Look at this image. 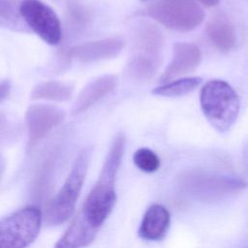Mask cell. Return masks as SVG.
Returning a JSON list of instances; mask_svg holds the SVG:
<instances>
[{
  "instance_id": "11",
  "label": "cell",
  "mask_w": 248,
  "mask_h": 248,
  "mask_svg": "<svg viewBox=\"0 0 248 248\" xmlns=\"http://www.w3.org/2000/svg\"><path fill=\"white\" fill-rule=\"evenodd\" d=\"M134 54L152 59L161 64L164 38L161 31L149 22H140L135 30Z\"/></svg>"
},
{
  "instance_id": "7",
  "label": "cell",
  "mask_w": 248,
  "mask_h": 248,
  "mask_svg": "<svg viewBox=\"0 0 248 248\" xmlns=\"http://www.w3.org/2000/svg\"><path fill=\"white\" fill-rule=\"evenodd\" d=\"M181 186L194 196L211 198L242 190L246 187V183L238 178L230 176L191 172L182 177Z\"/></svg>"
},
{
  "instance_id": "2",
  "label": "cell",
  "mask_w": 248,
  "mask_h": 248,
  "mask_svg": "<svg viewBox=\"0 0 248 248\" xmlns=\"http://www.w3.org/2000/svg\"><path fill=\"white\" fill-rule=\"evenodd\" d=\"M202 113L218 132H227L235 122L240 101L235 90L226 81L213 79L206 82L200 93Z\"/></svg>"
},
{
  "instance_id": "21",
  "label": "cell",
  "mask_w": 248,
  "mask_h": 248,
  "mask_svg": "<svg viewBox=\"0 0 248 248\" xmlns=\"http://www.w3.org/2000/svg\"><path fill=\"white\" fill-rule=\"evenodd\" d=\"M11 91V83L8 79L2 80L0 82V102L4 101Z\"/></svg>"
},
{
  "instance_id": "6",
  "label": "cell",
  "mask_w": 248,
  "mask_h": 248,
  "mask_svg": "<svg viewBox=\"0 0 248 248\" xmlns=\"http://www.w3.org/2000/svg\"><path fill=\"white\" fill-rule=\"evenodd\" d=\"M19 10L27 27L43 41L51 46L60 43L62 37L60 20L55 12L40 0H23Z\"/></svg>"
},
{
  "instance_id": "18",
  "label": "cell",
  "mask_w": 248,
  "mask_h": 248,
  "mask_svg": "<svg viewBox=\"0 0 248 248\" xmlns=\"http://www.w3.org/2000/svg\"><path fill=\"white\" fill-rule=\"evenodd\" d=\"M20 2L17 0H0V27L14 30H25L27 25L24 22L20 10Z\"/></svg>"
},
{
  "instance_id": "15",
  "label": "cell",
  "mask_w": 248,
  "mask_h": 248,
  "mask_svg": "<svg viewBox=\"0 0 248 248\" xmlns=\"http://www.w3.org/2000/svg\"><path fill=\"white\" fill-rule=\"evenodd\" d=\"M98 231L99 230L93 228L79 214H78L72 225L56 242L55 247L78 248L87 246L95 239Z\"/></svg>"
},
{
  "instance_id": "10",
  "label": "cell",
  "mask_w": 248,
  "mask_h": 248,
  "mask_svg": "<svg viewBox=\"0 0 248 248\" xmlns=\"http://www.w3.org/2000/svg\"><path fill=\"white\" fill-rule=\"evenodd\" d=\"M202 59L200 48L191 43H176L173 46V55L170 63L160 78V82L170 79L192 72L198 67Z\"/></svg>"
},
{
  "instance_id": "17",
  "label": "cell",
  "mask_w": 248,
  "mask_h": 248,
  "mask_svg": "<svg viewBox=\"0 0 248 248\" xmlns=\"http://www.w3.org/2000/svg\"><path fill=\"white\" fill-rule=\"evenodd\" d=\"M202 79L199 77L181 78L175 80L164 82L152 90L153 95L162 97H180L195 90Z\"/></svg>"
},
{
  "instance_id": "4",
  "label": "cell",
  "mask_w": 248,
  "mask_h": 248,
  "mask_svg": "<svg viewBox=\"0 0 248 248\" xmlns=\"http://www.w3.org/2000/svg\"><path fill=\"white\" fill-rule=\"evenodd\" d=\"M42 212L34 205L16 210L0 220V248H23L38 236Z\"/></svg>"
},
{
  "instance_id": "19",
  "label": "cell",
  "mask_w": 248,
  "mask_h": 248,
  "mask_svg": "<svg viewBox=\"0 0 248 248\" xmlns=\"http://www.w3.org/2000/svg\"><path fill=\"white\" fill-rule=\"evenodd\" d=\"M135 165L144 172H154L160 167V159L152 150L141 147L139 148L133 156Z\"/></svg>"
},
{
  "instance_id": "13",
  "label": "cell",
  "mask_w": 248,
  "mask_h": 248,
  "mask_svg": "<svg viewBox=\"0 0 248 248\" xmlns=\"http://www.w3.org/2000/svg\"><path fill=\"white\" fill-rule=\"evenodd\" d=\"M170 212L161 204L151 205L145 212L139 229V235L145 240L155 241L163 238L169 229Z\"/></svg>"
},
{
  "instance_id": "5",
  "label": "cell",
  "mask_w": 248,
  "mask_h": 248,
  "mask_svg": "<svg viewBox=\"0 0 248 248\" xmlns=\"http://www.w3.org/2000/svg\"><path fill=\"white\" fill-rule=\"evenodd\" d=\"M147 15L165 27L180 32L195 29L205 16L194 0H159L148 7Z\"/></svg>"
},
{
  "instance_id": "20",
  "label": "cell",
  "mask_w": 248,
  "mask_h": 248,
  "mask_svg": "<svg viewBox=\"0 0 248 248\" xmlns=\"http://www.w3.org/2000/svg\"><path fill=\"white\" fill-rule=\"evenodd\" d=\"M13 125L7 118V116L0 112V147L10 141L13 136Z\"/></svg>"
},
{
  "instance_id": "8",
  "label": "cell",
  "mask_w": 248,
  "mask_h": 248,
  "mask_svg": "<svg viewBox=\"0 0 248 248\" xmlns=\"http://www.w3.org/2000/svg\"><path fill=\"white\" fill-rule=\"evenodd\" d=\"M64 118L65 112L58 107L48 104L31 105L25 112L28 146L35 145L50 130L59 125Z\"/></svg>"
},
{
  "instance_id": "12",
  "label": "cell",
  "mask_w": 248,
  "mask_h": 248,
  "mask_svg": "<svg viewBox=\"0 0 248 248\" xmlns=\"http://www.w3.org/2000/svg\"><path fill=\"white\" fill-rule=\"evenodd\" d=\"M117 83L118 78L114 75H105L91 80L78 95L72 108V114L76 115L90 108L102 98L113 91Z\"/></svg>"
},
{
  "instance_id": "16",
  "label": "cell",
  "mask_w": 248,
  "mask_h": 248,
  "mask_svg": "<svg viewBox=\"0 0 248 248\" xmlns=\"http://www.w3.org/2000/svg\"><path fill=\"white\" fill-rule=\"evenodd\" d=\"M74 93V85L60 80H46L36 84L30 93L32 100L68 101Z\"/></svg>"
},
{
  "instance_id": "1",
  "label": "cell",
  "mask_w": 248,
  "mask_h": 248,
  "mask_svg": "<svg viewBox=\"0 0 248 248\" xmlns=\"http://www.w3.org/2000/svg\"><path fill=\"white\" fill-rule=\"evenodd\" d=\"M125 142L124 133H118L106 156L98 180L78 213L97 230L108 217L116 202V175L123 158Z\"/></svg>"
},
{
  "instance_id": "22",
  "label": "cell",
  "mask_w": 248,
  "mask_h": 248,
  "mask_svg": "<svg viewBox=\"0 0 248 248\" xmlns=\"http://www.w3.org/2000/svg\"><path fill=\"white\" fill-rule=\"evenodd\" d=\"M198 1L206 7H214L219 3L220 0H198Z\"/></svg>"
},
{
  "instance_id": "3",
  "label": "cell",
  "mask_w": 248,
  "mask_h": 248,
  "mask_svg": "<svg viewBox=\"0 0 248 248\" xmlns=\"http://www.w3.org/2000/svg\"><path fill=\"white\" fill-rule=\"evenodd\" d=\"M91 154L92 148L86 147L77 156L64 184L46 208V220L48 225H61L72 216L86 177Z\"/></svg>"
},
{
  "instance_id": "23",
  "label": "cell",
  "mask_w": 248,
  "mask_h": 248,
  "mask_svg": "<svg viewBox=\"0 0 248 248\" xmlns=\"http://www.w3.org/2000/svg\"><path fill=\"white\" fill-rule=\"evenodd\" d=\"M4 170H5V159L0 155V180L2 179Z\"/></svg>"
},
{
  "instance_id": "9",
  "label": "cell",
  "mask_w": 248,
  "mask_h": 248,
  "mask_svg": "<svg viewBox=\"0 0 248 248\" xmlns=\"http://www.w3.org/2000/svg\"><path fill=\"white\" fill-rule=\"evenodd\" d=\"M125 46L122 38H107L78 45L69 50V55L81 62H93L111 59L117 56Z\"/></svg>"
},
{
  "instance_id": "24",
  "label": "cell",
  "mask_w": 248,
  "mask_h": 248,
  "mask_svg": "<svg viewBox=\"0 0 248 248\" xmlns=\"http://www.w3.org/2000/svg\"><path fill=\"white\" fill-rule=\"evenodd\" d=\"M142 1H146V0H142Z\"/></svg>"
},
{
  "instance_id": "14",
  "label": "cell",
  "mask_w": 248,
  "mask_h": 248,
  "mask_svg": "<svg viewBox=\"0 0 248 248\" xmlns=\"http://www.w3.org/2000/svg\"><path fill=\"white\" fill-rule=\"evenodd\" d=\"M206 34L215 47L221 51H229L235 46L236 36L233 24L222 13L214 15L208 20Z\"/></svg>"
}]
</instances>
